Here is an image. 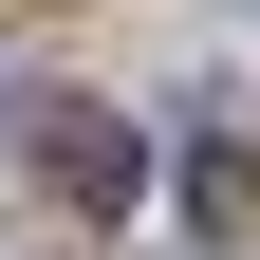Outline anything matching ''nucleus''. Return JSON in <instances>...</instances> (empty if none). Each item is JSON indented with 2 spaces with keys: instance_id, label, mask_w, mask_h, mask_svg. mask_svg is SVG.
Segmentation results:
<instances>
[{
  "instance_id": "obj_1",
  "label": "nucleus",
  "mask_w": 260,
  "mask_h": 260,
  "mask_svg": "<svg viewBox=\"0 0 260 260\" xmlns=\"http://www.w3.org/2000/svg\"><path fill=\"white\" fill-rule=\"evenodd\" d=\"M56 186L112 223V205H130V130H112V112H56Z\"/></svg>"
}]
</instances>
